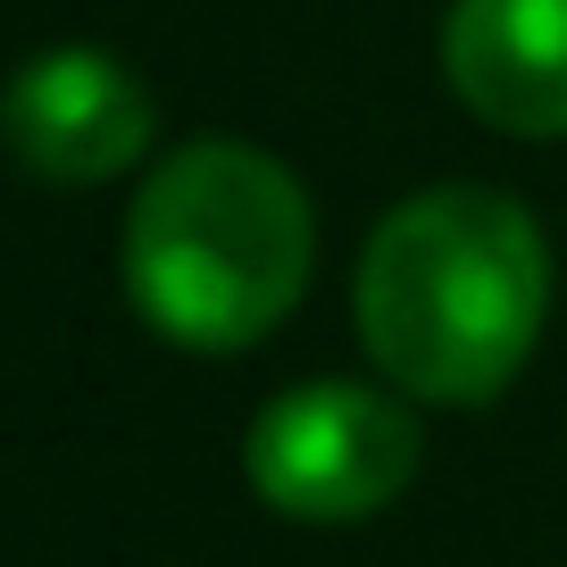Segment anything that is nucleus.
Listing matches in <instances>:
<instances>
[{
  "instance_id": "1",
  "label": "nucleus",
  "mask_w": 567,
  "mask_h": 567,
  "mask_svg": "<svg viewBox=\"0 0 567 567\" xmlns=\"http://www.w3.org/2000/svg\"><path fill=\"white\" fill-rule=\"evenodd\" d=\"M359 342L417 401H493L550 309L543 226L493 184H434L359 250Z\"/></svg>"
},
{
  "instance_id": "2",
  "label": "nucleus",
  "mask_w": 567,
  "mask_h": 567,
  "mask_svg": "<svg viewBox=\"0 0 567 567\" xmlns=\"http://www.w3.org/2000/svg\"><path fill=\"white\" fill-rule=\"evenodd\" d=\"M318 259L301 176L250 142H184L125 209V301L176 351H250Z\"/></svg>"
},
{
  "instance_id": "3",
  "label": "nucleus",
  "mask_w": 567,
  "mask_h": 567,
  "mask_svg": "<svg viewBox=\"0 0 567 567\" xmlns=\"http://www.w3.org/2000/svg\"><path fill=\"white\" fill-rule=\"evenodd\" d=\"M243 460L267 509L301 526H351L417 476V417L375 384L326 375V384H292L250 417Z\"/></svg>"
},
{
  "instance_id": "4",
  "label": "nucleus",
  "mask_w": 567,
  "mask_h": 567,
  "mask_svg": "<svg viewBox=\"0 0 567 567\" xmlns=\"http://www.w3.org/2000/svg\"><path fill=\"white\" fill-rule=\"evenodd\" d=\"M0 142L42 184H109L151 142V92L125 59L92 51V42H59L9 75Z\"/></svg>"
},
{
  "instance_id": "5",
  "label": "nucleus",
  "mask_w": 567,
  "mask_h": 567,
  "mask_svg": "<svg viewBox=\"0 0 567 567\" xmlns=\"http://www.w3.org/2000/svg\"><path fill=\"white\" fill-rule=\"evenodd\" d=\"M443 75L501 134H567V0H451Z\"/></svg>"
}]
</instances>
